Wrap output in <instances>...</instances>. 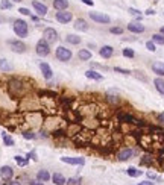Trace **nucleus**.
<instances>
[{"label": "nucleus", "mask_w": 164, "mask_h": 185, "mask_svg": "<svg viewBox=\"0 0 164 185\" xmlns=\"http://www.w3.org/2000/svg\"><path fill=\"white\" fill-rule=\"evenodd\" d=\"M8 90H9V94L11 96L20 97V96L24 94V84L20 79H11L8 82Z\"/></svg>", "instance_id": "f257e3e1"}, {"label": "nucleus", "mask_w": 164, "mask_h": 185, "mask_svg": "<svg viewBox=\"0 0 164 185\" xmlns=\"http://www.w3.org/2000/svg\"><path fill=\"white\" fill-rule=\"evenodd\" d=\"M12 27H14V34L20 38H26L29 34V24L24 20H15Z\"/></svg>", "instance_id": "f03ea898"}, {"label": "nucleus", "mask_w": 164, "mask_h": 185, "mask_svg": "<svg viewBox=\"0 0 164 185\" xmlns=\"http://www.w3.org/2000/svg\"><path fill=\"white\" fill-rule=\"evenodd\" d=\"M55 56H56V59L61 61V62H69V61L72 59L73 53H72V50L67 49V47L58 46L56 47V50H55Z\"/></svg>", "instance_id": "7ed1b4c3"}, {"label": "nucleus", "mask_w": 164, "mask_h": 185, "mask_svg": "<svg viewBox=\"0 0 164 185\" xmlns=\"http://www.w3.org/2000/svg\"><path fill=\"white\" fill-rule=\"evenodd\" d=\"M35 52H37L38 56H43V58H44V56H49L50 52H52V50H50V44H49L44 38H41L40 41L37 43V46H35Z\"/></svg>", "instance_id": "20e7f679"}, {"label": "nucleus", "mask_w": 164, "mask_h": 185, "mask_svg": "<svg viewBox=\"0 0 164 185\" xmlns=\"http://www.w3.org/2000/svg\"><path fill=\"white\" fill-rule=\"evenodd\" d=\"M88 17H90L93 21L99 23V24H108V23H111V18H110L106 14H102V12L93 11V12H88Z\"/></svg>", "instance_id": "39448f33"}, {"label": "nucleus", "mask_w": 164, "mask_h": 185, "mask_svg": "<svg viewBox=\"0 0 164 185\" xmlns=\"http://www.w3.org/2000/svg\"><path fill=\"white\" fill-rule=\"evenodd\" d=\"M55 18H56V21L58 23H61V24H67V23H70L72 20H73V14L70 12V11H56V14H55Z\"/></svg>", "instance_id": "423d86ee"}, {"label": "nucleus", "mask_w": 164, "mask_h": 185, "mask_svg": "<svg viewBox=\"0 0 164 185\" xmlns=\"http://www.w3.org/2000/svg\"><path fill=\"white\" fill-rule=\"evenodd\" d=\"M8 46L11 47V50L15 52V53H24L28 50V46L21 40H8Z\"/></svg>", "instance_id": "0eeeda50"}, {"label": "nucleus", "mask_w": 164, "mask_h": 185, "mask_svg": "<svg viewBox=\"0 0 164 185\" xmlns=\"http://www.w3.org/2000/svg\"><path fill=\"white\" fill-rule=\"evenodd\" d=\"M43 38H44L49 44L56 43V41H58V32H56V29H53V27H46L44 32H43Z\"/></svg>", "instance_id": "6e6552de"}, {"label": "nucleus", "mask_w": 164, "mask_h": 185, "mask_svg": "<svg viewBox=\"0 0 164 185\" xmlns=\"http://www.w3.org/2000/svg\"><path fill=\"white\" fill-rule=\"evenodd\" d=\"M134 155H135V150H134V149H131V147H125V149H122V150L117 152V161L125 162V161L131 159Z\"/></svg>", "instance_id": "1a4fd4ad"}, {"label": "nucleus", "mask_w": 164, "mask_h": 185, "mask_svg": "<svg viewBox=\"0 0 164 185\" xmlns=\"http://www.w3.org/2000/svg\"><path fill=\"white\" fill-rule=\"evenodd\" d=\"M61 161L65 164H70V165H84L85 164V158H82V156H62Z\"/></svg>", "instance_id": "9d476101"}, {"label": "nucleus", "mask_w": 164, "mask_h": 185, "mask_svg": "<svg viewBox=\"0 0 164 185\" xmlns=\"http://www.w3.org/2000/svg\"><path fill=\"white\" fill-rule=\"evenodd\" d=\"M126 29H128L129 32H132V34H143V32L146 31V27H144L140 21H131V23L126 26Z\"/></svg>", "instance_id": "9b49d317"}, {"label": "nucleus", "mask_w": 164, "mask_h": 185, "mask_svg": "<svg viewBox=\"0 0 164 185\" xmlns=\"http://www.w3.org/2000/svg\"><path fill=\"white\" fill-rule=\"evenodd\" d=\"M40 70L41 73H43V78L46 79V81H50L52 78H53V71H52V67L47 64V62H40Z\"/></svg>", "instance_id": "f8f14e48"}, {"label": "nucleus", "mask_w": 164, "mask_h": 185, "mask_svg": "<svg viewBox=\"0 0 164 185\" xmlns=\"http://www.w3.org/2000/svg\"><path fill=\"white\" fill-rule=\"evenodd\" d=\"M32 6H34V11H35L40 17L47 15V6H46L44 3H41L38 0H32Z\"/></svg>", "instance_id": "ddd939ff"}, {"label": "nucleus", "mask_w": 164, "mask_h": 185, "mask_svg": "<svg viewBox=\"0 0 164 185\" xmlns=\"http://www.w3.org/2000/svg\"><path fill=\"white\" fill-rule=\"evenodd\" d=\"M12 176H14V170H12V167H9V165H3V167L0 169V178H2L3 181H11Z\"/></svg>", "instance_id": "4468645a"}, {"label": "nucleus", "mask_w": 164, "mask_h": 185, "mask_svg": "<svg viewBox=\"0 0 164 185\" xmlns=\"http://www.w3.org/2000/svg\"><path fill=\"white\" fill-rule=\"evenodd\" d=\"M99 55H100L103 59H110V58L114 55V49L111 46H102L99 49Z\"/></svg>", "instance_id": "2eb2a0df"}, {"label": "nucleus", "mask_w": 164, "mask_h": 185, "mask_svg": "<svg viewBox=\"0 0 164 185\" xmlns=\"http://www.w3.org/2000/svg\"><path fill=\"white\" fill-rule=\"evenodd\" d=\"M117 118L123 123H132V125H135V122H137V118L128 112H117Z\"/></svg>", "instance_id": "dca6fc26"}, {"label": "nucleus", "mask_w": 164, "mask_h": 185, "mask_svg": "<svg viewBox=\"0 0 164 185\" xmlns=\"http://www.w3.org/2000/svg\"><path fill=\"white\" fill-rule=\"evenodd\" d=\"M73 27H75L76 31L87 32V31H88V23H87L84 18H76V20H75V24H73Z\"/></svg>", "instance_id": "f3484780"}, {"label": "nucleus", "mask_w": 164, "mask_h": 185, "mask_svg": "<svg viewBox=\"0 0 164 185\" xmlns=\"http://www.w3.org/2000/svg\"><path fill=\"white\" fill-rule=\"evenodd\" d=\"M152 71H154L157 76L163 78L164 76V62H161V61L154 62V64H152Z\"/></svg>", "instance_id": "a211bd4d"}, {"label": "nucleus", "mask_w": 164, "mask_h": 185, "mask_svg": "<svg viewBox=\"0 0 164 185\" xmlns=\"http://www.w3.org/2000/svg\"><path fill=\"white\" fill-rule=\"evenodd\" d=\"M85 76H87L88 79H91V81H97V82H99V81H103V76H102L99 71L93 70V68H91V70H87V71H85Z\"/></svg>", "instance_id": "6ab92c4d"}, {"label": "nucleus", "mask_w": 164, "mask_h": 185, "mask_svg": "<svg viewBox=\"0 0 164 185\" xmlns=\"http://www.w3.org/2000/svg\"><path fill=\"white\" fill-rule=\"evenodd\" d=\"M52 5L56 11H65L69 8V0H53Z\"/></svg>", "instance_id": "aec40b11"}, {"label": "nucleus", "mask_w": 164, "mask_h": 185, "mask_svg": "<svg viewBox=\"0 0 164 185\" xmlns=\"http://www.w3.org/2000/svg\"><path fill=\"white\" fill-rule=\"evenodd\" d=\"M52 182L55 185H65L67 184V181H65V178H64V175L62 173H53L52 175Z\"/></svg>", "instance_id": "412c9836"}, {"label": "nucleus", "mask_w": 164, "mask_h": 185, "mask_svg": "<svg viewBox=\"0 0 164 185\" xmlns=\"http://www.w3.org/2000/svg\"><path fill=\"white\" fill-rule=\"evenodd\" d=\"M65 41L69 43V44H72V46H78V44H81V37H78V35H75V34H69L67 37H65Z\"/></svg>", "instance_id": "4be33fe9"}, {"label": "nucleus", "mask_w": 164, "mask_h": 185, "mask_svg": "<svg viewBox=\"0 0 164 185\" xmlns=\"http://www.w3.org/2000/svg\"><path fill=\"white\" fill-rule=\"evenodd\" d=\"M37 179L41 181V182H49V181L52 179V176H50L49 170H40V172L37 173Z\"/></svg>", "instance_id": "5701e85b"}, {"label": "nucleus", "mask_w": 164, "mask_h": 185, "mask_svg": "<svg viewBox=\"0 0 164 185\" xmlns=\"http://www.w3.org/2000/svg\"><path fill=\"white\" fill-rule=\"evenodd\" d=\"M14 67H12V64L8 61V59H5V58H0V70L2 71H11Z\"/></svg>", "instance_id": "b1692460"}, {"label": "nucleus", "mask_w": 164, "mask_h": 185, "mask_svg": "<svg viewBox=\"0 0 164 185\" xmlns=\"http://www.w3.org/2000/svg\"><path fill=\"white\" fill-rule=\"evenodd\" d=\"M106 102L108 103H111V105H117V103H120V97L117 96V94H113V92H106Z\"/></svg>", "instance_id": "393cba45"}, {"label": "nucleus", "mask_w": 164, "mask_h": 185, "mask_svg": "<svg viewBox=\"0 0 164 185\" xmlns=\"http://www.w3.org/2000/svg\"><path fill=\"white\" fill-rule=\"evenodd\" d=\"M78 56H79L81 61H90L91 59V52L87 50V49H81L79 53H78Z\"/></svg>", "instance_id": "a878e982"}, {"label": "nucleus", "mask_w": 164, "mask_h": 185, "mask_svg": "<svg viewBox=\"0 0 164 185\" xmlns=\"http://www.w3.org/2000/svg\"><path fill=\"white\" fill-rule=\"evenodd\" d=\"M154 85H155L157 91L160 92V94H164V79L163 78H157L154 81Z\"/></svg>", "instance_id": "bb28decb"}, {"label": "nucleus", "mask_w": 164, "mask_h": 185, "mask_svg": "<svg viewBox=\"0 0 164 185\" xmlns=\"http://www.w3.org/2000/svg\"><path fill=\"white\" fill-rule=\"evenodd\" d=\"M126 173H128V176H131V178H138V176L143 175V172L138 170V169H135V167H129V169L126 170Z\"/></svg>", "instance_id": "cd10ccee"}, {"label": "nucleus", "mask_w": 164, "mask_h": 185, "mask_svg": "<svg viewBox=\"0 0 164 185\" xmlns=\"http://www.w3.org/2000/svg\"><path fill=\"white\" fill-rule=\"evenodd\" d=\"M2 137H3V143H5V146H8V147H12V146L15 144L14 138H12V137H9L6 132H3V134H2Z\"/></svg>", "instance_id": "c85d7f7f"}, {"label": "nucleus", "mask_w": 164, "mask_h": 185, "mask_svg": "<svg viewBox=\"0 0 164 185\" xmlns=\"http://www.w3.org/2000/svg\"><path fill=\"white\" fill-rule=\"evenodd\" d=\"M152 41H154L155 44L164 46V35L163 34H154V35H152Z\"/></svg>", "instance_id": "c756f323"}, {"label": "nucleus", "mask_w": 164, "mask_h": 185, "mask_svg": "<svg viewBox=\"0 0 164 185\" xmlns=\"http://www.w3.org/2000/svg\"><path fill=\"white\" fill-rule=\"evenodd\" d=\"M128 12H129L131 15H134V17L137 18V21H140V20H141V17H143V12H141V11H138V9H135V8H129V9H128Z\"/></svg>", "instance_id": "7c9ffc66"}, {"label": "nucleus", "mask_w": 164, "mask_h": 185, "mask_svg": "<svg viewBox=\"0 0 164 185\" xmlns=\"http://www.w3.org/2000/svg\"><path fill=\"white\" fill-rule=\"evenodd\" d=\"M14 159H15V162H17L20 167H26V165H28V162H29V161H28V158H24V156H20V155H17Z\"/></svg>", "instance_id": "2f4dec72"}, {"label": "nucleus", "mask_w": 164, "mask_h": 185, "mask_svg": "<svg viewBox=\"0 0 164 185\" xmlns=\"http://www.w3.org/2000/svg\"><path fill=\"white\" fill-rule=\"evenodd\" d=\"M72 100H73V99H70V97H67V99H65V97H61V99H59V103L62 105L64 109H69L70 105H72Z\"/></svg>", "instance_id": "473e14b6"}, {"label": "nucleus", "mask_w": 164, "mask_h": 185, "mask_svg": "<svg viewBox=\"0 0 164 185\" xmlns=\"http://www.w3.org/2000/svg\"><path fill=\"white\" fill-rule=\"evenodd\" d=\"M154 162V158L151 156V155H144L143 158H141V165H151Z\"/></svg>", "instance_id": "72a5a7b5"}, {"label": "nucleus", "mask_w": 164, "mask_h": 185, "mask_svg": "<svg viewBox=\"0 0 164 185\" xmlns=\"http://www.w3.org/2000/svg\"><path fill=\"white\" fill-rule=\"evenodd\" d=\"M122 53H123V56H125V58H129V59H132V58L135 56V52H134L132 49H123Z\"/></svg>", "instance_id": "f704fd0d"}, {"label": "nucleus", "mask_w": 164, "mask_h": 185, "mask_svg": "<svg viewBox=\"0 0 164 185\" xmlns=\"http://www.w3.org/2000/svg\"><path fill=\"white\" fill-rule=\"evenodd\" d=\"M12 2L11 0H0V9H11Z\"/></svg>", "instance_id": "c9c22d12"}, {"label": "nucleus", "mask_w": 164, "mask_h": 185, "mask_svg": "<svg viewBox=\"0 0 164 185\" xmlns=\"http://www.w3.org/2000/svg\"><path fill=\"white\" fill-rule=\"evenodd\" d=\"M21 135H23V138L24 140H35L37 138V134L32 132V131H26V132H23Z\"/></svg>", "instance_id": "e433bc0d"}, {"label": "nucleus", "mask_w": 164, "mask_h": 185, "mask_svg": "<svg viewBox=\"0 0 164 185\" xmlns=\"http://www.w3.org/2000/svg\"><path fill=\"white\" fill-rule=\"evenodd\" d=\"M110 32H111L113 35H122V34H123V27H120V26L110 27Z\"/></svg>", "instance_id": "4c0bfd02"}, {"label": "nucleus", "mask_w": 164, "mask_h": 185, "mask_svg": "<svg viewBox=\"0 0 164 185\" xmlns=\"http://www.w3.org/2000/svg\"><path fill=\"white\" fill-rule=\"evenodd\" d=\"M114 71H116V73H120V74H132V71H131V70H128V68H122V67H114Z\"/></svg>", "instance_id": "58836bf2"}, {"label": "nucleus", "mask_w": 164, "mask_h": 185, "mask_svg": "<svg viewBox=\"0 0 164 185\" xmlns=\"http://www.w3.org/2000/svg\"><path fill=\"white\" fill-rule=\"evenodd\" d=\"M82 184V179L81 178H70L67 181V185H81Z\"/></svg>", "instance_id": "ea45409f"}, {"label": "nucleus", "mask_w": 164, "mask_h": 185, "mask_svg": "<svg viewBox=\"0 0 164 185\" xmlns=\"http://www.w3.org/2000/svg\"><path fill=\"white\" fill-rule=\"evenodd\" d=\"M146 49H147L149 52H155V50H157V44L151 40V41H147V43H146Z\"/></svg>", "instance_id": "a19ab883"}, {"label": "nucleus", "mask_w": 164, "mask_h": 185, "mask_svg": "<svg viewBox=\"0 0 164 185\" xmlns=\"http://www.w3.org/2000/svg\"><path fill=\"white\" fill-rule=\"evenodd\" d=\"M132 74L137 78V79H140V81H143V82H146L147 81V78L144 76V74H141V71H132Z\"/></svg>", "instance_id": "79ce46f5"}, {"label": "nucleus", "mask_w": 164, "mask_h": 185, "mask_svg": "<svg viewBox=\"0 0 164 185\" xmlns=\"http://www.w3.org/2000/svg\"><path fill=\"white\" fill-rule=\"evenodd\" d=\"M18 12H20L21 15H26V17H31V15H32V12H31L28 8H20V9H18Z\"/></svg>", "instance_id": "37998d69"}, {"label": "nucleus", "mask_w": 164, "mask_h": 185, "mask_svg": "<svg viewBox=\"0 0 164 185\" xmlns=\"http://www.w3.org/2000/svg\"><path fill=\"white\" fill-rule=\"evenodd\" d=\"M91 67L93 68H99V70H108L106 65H100V64H96V62H91Z\"/></svg>", "instance_id": "c03bdc74"}, {"label": "nucleus", "mask_w": 164, "mask_h": 185, "mask_svg": "<svg viewBox=\"0 0 164 185\" xmlns=\"http://www.w3.org/2000/svg\"><path fill=\"white\" fill-rule=\"evenodd\" d=\"M28 158H31V159H34V161H37L38 158H37V152L34 150V152H29L28 153Z\"/></svg>", "instance_id": "a18cd8bd"}, {"label": "nucleus", "mask_w": 164, "mask_h": 185, "mask_svg": "<svg viewBox=\"0 0 164 185\" xmlns=\"http://www.w3.org/2000/svg\"><path fill=\"white\" fill-rule=\"evenodd\" d=\"M158 122H160L161 126H164V112H161V114L158 115Z\"/></svg>", "instance_id": "49530a36"}, {"label": "nucleus", "mask_w": 164, "mask_h": 185, "mask_svg": "<svg viewBox=\"0 0 164 185\" xmlns=\"http://www.w3.org/2000/svg\"><path fill=\"white\" fill-rule=\"evenodd\" d=\"M146 15H155V9H152V8H149V9H146V12H144Z\"/></svg>", "instance_id": "de8ad7c7"}, {"label": "nucleus", "mask_w": 164, "mask_h": 185, "mask_svg": "<svg viewBox=\"0 0 164 185\" xmlns=\"http://www.w3.org/2000/svg\"><path fill=\"white\" fill-rule=\"evenodd\" d=\"M147 178H149V179H158V176H157L155 173H152V172L147 173Z\"/></svg>", "instance_id": "09e8293b"}, {"label": "nucleus", "mask_w": 164, "mask_h": 185, "mask_svg": "<svg viewBox=\"0 0 164 185\" xmlns=\"http://www.w3.org/2000/svg\"><path fill=\"white\" fill-rule=\"evenodd\" d=\"M82 3H84V5H87V6H93V5H94V2H93V0H82Z\"/></svg>", "instance_id": "8fccbe9b"}, {"label": "nucleus", "mask_w": 164, "mask_h": 185, "mask_svg": "<svg viewBox=\"0 0 164 185\" xmlns=\"http://www.w3.org/2000/svg\"><path fill=\"white\" fill-rule=\"evenodd\" d=\"M29 185H44V182H41V181H38V179H37V181H31V182H29Z\"/></svg>", "instance_id": "3c124183"}, {"label": "nucleus", "mask_w": 164, "mask_h": 185, "mask_svg": "<svg viewBox=\"0 0 164 185\" xmlns=\"http://www.w3.org/2000/svg\"><path fill=\"white\" fill-rule=\"evenodd\" d=\"M31 20H32V21H35V23H38V21H40V18H38L37 15H31Z\"/></svg>", "instance_id": "603ef678"}, {"label": "nucleus", "mask_w": 164, "mask_h": 185, "mask_svg": "<svg viewBox=\"0 0 164 185\" xmlns=\"http://www.w3.org/2000/svg\"><path fill=\"white\" fill-rule=\"evenodd\" d=\"M138 185H154V182H151V181H144V182H140Z\"/></svg>", "instance_id": "864d4df0"}, {"label": "nucleus", "mask_w": 164, "mask_h": 185, "mask_svg": "<svg viewBox=\"0 0 164 185\" xmlns=\"http://www.w3.org/2000/svg\"><path fill=\"white\" fill-rule=\"evenodd\" d=\"M9 185H21V184H20L18 181H12V182H11V184H9Z\"/></svg>", "instance_id": "5fc2aeb1"}, {"label": "nucleus", "mask_w": 164, "mask_h": 185, "mask_svg": "<svg viewBox=\"0 0 164 185\" xmlns=\"http://www.w3.org/2000/svg\"><path fill=\"white\" fill-rule=\"evenodd\" d=\"M160 34H163V35H164V26L161 27V29H160Z\"/></svg>", "instance_id": "6e6d98bb"}, {"label": "nucleus", "mask_w": 164, "mask_h": 185, "mask_svg": "<svg viewBox=\"0 0 164 185\" xmlns=\"http://www.w3.org/2000/svg\"><path fill=\"white\" fill-rule=\"evenodd\" d=\"M11 2H15V3H20V2H23V0H11Z\"/></svg>", "instance_id": "4d7b16f0"}]
</instances>
